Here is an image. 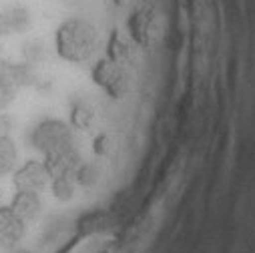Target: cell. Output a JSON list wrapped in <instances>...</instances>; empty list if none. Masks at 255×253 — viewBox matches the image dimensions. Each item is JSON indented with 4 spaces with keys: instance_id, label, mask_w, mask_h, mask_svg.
Returning <instances> with one entry per match:
<instances>
[{
    "instance_id": "cell-1",
    "label": "cell",
    "mask_w": 255,
    "mask_h": 253,
    "mask_svg": "<svg viewBox=\"0 0 255 253\" xmlns=\"http://www.w3.org/2000/svg\"><path fill=\"white\" fill-rule=\"evenodd\" d=\"M99 48V30L85 16H69L54 30L56 54L75 65L91 60Z\"/></svg>"
},
{
    "instance_id": "cell-2",
    "label": "cell",
    "mask_w": 255,
    "mask_h": 253,
    "mask_svg": "<svg viewBox=\"0 0 255 253\" xmlns=\"http://www.w3.org/2000/svg\"><path fill=\"white\" fill-rule=\"evenodd\" d=\"M28 143L34 151H38L42 157L56 155L62 151L75 149V129L71 123H65L60 119H42L38 121L28 135Z\"/></svg>"
},
{
    "instance_id": "cell-3",
    "label": "cell",
    "mask_w": 255,
    "mask_h": 253,
    "mask_svg": "<svg viewBox=\"0 0 255 253\" xmlns=\"http://www.w3.org/2000/svg\"><path fill=\"white\" fill-rule=\"evenodd\" d=\"M93 81L113 99H123L131 89V75L127 65L107 58H101L93 67Z\"/></svg>"
},
{
    "instance_id": "cell-4",
    "label": "cell",
    "mask_w": 255,
    "mask_h": 253,
    "mask_svg": "<svg viewBox=\"0 0 255 253\" xmlns=\"http://www.w3.org/2000/svg\"><path fill=\"white\" fill-rule=\"evenodd\" d=\"M48 183H50V173H48L44 161H38V159L26 161L24 165L16 167L12 173V185L16 191L40 193Z\"/></svg>"
},
{
    "instance_id": "cell-5",
    "label": "cell",
    "mask_w": 255,
    "mask_h": 253,
    "mask_svg": "<svg viewBox=\"0 0 255 253\" xmlns=\"http://www.w3.org/2000/svg\"><path fill=\"white\" fill-rule=\"evenodd\" d=\"M0 81L12 85L14 89H26L32 87L38 81L36 67L28 65L24 60H6L0 58Z\"/></svg>"
},
{
    "instance_id": "cell-6",
    "label": "cell",
    "mask_w": 255,
    "mask_h": 253,
    "mask_svg": "<svg viewBox=\"0 0 255 253\" xmlns=\"http://www.w3.org/2000/svg\"><path fill=\"white\" fill-rule=\"evenodd\" d=\"M32 24V14L30 10L20 4H8L0 8V36H14V34H24Z\"/></svg>"
},
{
    "instance_id": "cell-7",
    "label": "cell",
    "mask_w": 255,
    "mask_h": 253,
    "mask_svg": "<svg viewBox=\"0 0 255 253\" xmlns=\"http://www.w3.org/2000/svg\"><path fill=\"white\" fill-rule=\"evenodd\" d=\"M26 233V223L10 209V205L0 207V247L14 249Z\"/></svg>"
},
{
    "instance_id": "cell-8",
    "label": "cell",
    "mask_w": 255,
    "mask_h": 253,
    "mask_svg": "<svg viewBox=\"0 0 255 253\" xmlns=\"http://www.w3.org/2000/svg\"><path fill=\"white\" fill-rule=\"evenodd\" d=\"M129 30L137 44L149 46L157 36V18L147 8L135 10L133 16L129 18Z\"/></svg>"
},
{
    "instance_id": "cell-9",
    "label": "cell",
    "mask_w": 255,
    "mask_h": 253,
    "mask_svg": "<svg viewBox=\"0 0 255 253\" xmlns=\"http://www.w3.org/2000/svg\"><path fill=\"white\" fill-rule=\"evenodd\" d=\"M10 209L28 225L32 221L38 219L40 211H42V199L40 193L34 191H16L10 203Z\"/></svg>"
},
{
    "instance_id": "cell-10",
    "label": "cell",
    "mask_w": 255,
    "mask_h": 253,
    "mask_svg": "<svg viewBox=\"0 0 255 253\" xmlns=\"http://www.w3.org/2000/svg\"><path fill=\"white\" fill-rule=\"evenodd\" d=\"M48 173H50V179L52 177H58V175H75L77 167L81 165V155L75 149H69V151H62V153H56V155H48L42 159Z\"/></svg>"
},
{
    "instance_id": "cell-11",
    "label": "cell",
    "mask_w": 255,
    "mask_h": 253,
    "mask_svg": "<svg viewBox=\"0 0 255 253\" xmlns=\"http://www.w3.org/2000/svg\"><path fill=\"white\" fill-rule=\"evenodd\" d=\"M95 107L87 99H79L71 107V126L73 129H91L95 123Z\"/></svg>"
},
{
    "instance_id": "cell-12",
    "label": "cell",
    "mask_w": 255,
    "mask_h": 253,
    "mask_svg": "<svg viewBox=\"0 0 255 253\" xmlns=\"http://www.w3.org/2000/svg\"><path fill=\"white\" fill-rule=\"evenodd\" d=\"M18 163V149L10 135H0V179L14 173Z\"/></svg>"
},
{
    "instance_id": "cell-13",
    "label": "cell",
    "mask_w": 255,
    "mask_h": 253,
    "mask_svg": "<svg viewBox=\"0 0 255 253\" xmlns=\"http://www.w3.org/2000/svg\"><path fill=\"white\" fill-rule=\"evenodd\" d=\"M77 181L75 175H58L50 179V191L58 201H71L77 191Z\"/></svg>"
},
{
    "instance_id": "cell-14",
    "label": "cell",
    "mask_w": 255,
    "mask_h": 253,
    "mask_svg": "<svg viewBox=\"0 0 255 253\" xmlns=\"http://www.w3.org/2000/svg\"><path fill=\"white\" fill-rule=\"evenodd\" d=\"M107 56L111 60H115V62H121V65H129L131 58H133V48H131V44L127 42L121 34L115 32L111 36V40H109V52H107Z\"/></svg>"
},
{
    "instance_id": "cell-15",
    "label": "cell",
    "mask_w": 255,
    "mask_h": 253,
    "mask_svg": "<svg viewBox=\"0 0 255 253\" xmlns=\"http://www.w3.org/2000/svg\"><path fill=\"white\" fill-rule=\"evenodd\" d=\"M99 179H101V169H99V165H97V163H83V161H81V165H79L77 171H75V181H77V185L83 187V189H93V187L99 183Z\"/></svg>"
},
{
    "instance_id": "cell-16",
    "label": "cell",
    "mask_w": 255,
    "mask_h": 253,
    "mask_svg": "<svg viewBox=\"0 0 255 253\" xmlns=\"http://www.w3.org/2000/svg\"><path fill=\"white\" fill-rule=\"evenodd\" d=\"M20 56H22L24 62H28V65H32V67H36V65H40V62L46 58V46H44V42L38 40V38L26 40V42L22 44V48H20Z\"/></svg>"
},
{
    "instance_id": "cell-17",
    "label": "cell",
    "mask_w": 255,
    "mask_h": 253,
    "mask_svg": "<svg viewBox=\"0 0 255 253\" xmlns=\"http://www.w3.org/2000/svg\"><path fill=\"white\" fill-rule=\"evenodd\" d=\"M16 93H18V89H14L12 85H8L4 81H0V111H6L14 103Z\"/></svg>"
},
{
    "instance_id": "cell-18",
    "label": "cell",
    "mask_w": 255,
    "mask_h": 253,
    "mask_svg": "<svg viewBox=\"0 0 255 253\" xmlns=\"http://www.w3.org/2000/svg\"><path fill=\"white\" fill-rule=\"evenodd\" d=\"M95 151H97L99 155H107V153L111 151V141H109L107 135H101V137L95 141Z\"/></svg>"
},
{
    "instance_id": "cell-19",
    "label": "cell",
    "mask_w": 255,
    "mask_h": 253,
    "mask_svg": "<svg viewBox=\"0 0 255 253\" xmlns=\"http://www.w3.org/2000/svg\"><path fill=\"white\" fill-rule=\"evenodd\" d=\"M12 253H28L26 249H16V251H12Z\"/></svg>"
},
{
    "instance_id": "cell-20",
    "label": "cell",
    "mask_w": 255,
    "mask_h": 253,
    "mask_svg": "<svg viewBox=\"0 0 255 253\" xmlns=\"http://www.w3.org/2000/svg\"><path fill=\"white\" fill-rule=\"evenodd\" d=\"M0 52H2V46H0Z\"/></svg>"
}]
</instances>
